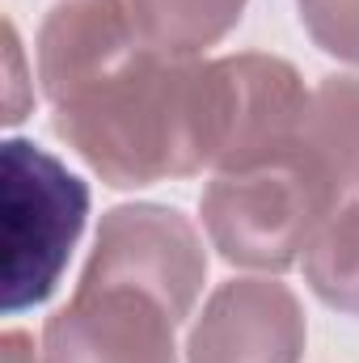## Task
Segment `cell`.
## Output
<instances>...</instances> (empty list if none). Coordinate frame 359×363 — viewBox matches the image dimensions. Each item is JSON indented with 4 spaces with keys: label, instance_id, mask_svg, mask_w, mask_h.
I'll use <instances>...</instances> for the list:
<instances>
[{
    "label": "cell",
    "instance_id": "obj_1",
    "mask_svg": "<svg viewBox=\"0 0 359 363\" xmlns=\"http://www.w3.org/2000/svg\"><path fill=\"white\" fill-rule=\"evenodd\" d=\"M55 135L114 190H140L207 169L203 60L127 51L51 101Z\"/></svg>",
    "mask_w": 359,
    "mask_h": 363
},
{
    "label": "cell",
    "instance_id": "obj_2",
    "mask_svg": "<svg viewBox=\"0 0 359 363\" xmlns=\"http://www.w3.org/2000/svg\"><path fill=\"white\" fill-rule=\"evenodd\" d=\"M343 203L338 186L300 148L267 165L216 174L199 199V216L224 262L283 274L304 258L321 224Z\"/></svg>",
    "mask_w": 359,
    "mask_h": 363
},
{
    "label": "cell",
    "instance_id": "obj_3",
    "mask_svg": "<svg viewBox=\"0 0 359 363\" xmlns=\"http://www.w3.org/2000/svg\"><path fill=\"white\" fill-rule=\"evenodd\" d=\"M89 186L30 140L0 144V228H4V313L17 317L55 296L85 233Z\"/></svg>",
    "mask_w": 359,
    "mask_h": 363
},
{
    "label": "cell",
    "instance_id": "obj_4",
    "mask_svg": "<svg viewBox=\"0 0 359 363\" xmlns=\"http://www.w3.org/2000/svg\"><path fill=\"white\" fill-rule=\"evenodd\" d=\"M207 169H250L304 148L313 93L300 72L263 51L203 60Z\"/></svg>",
    "mask_w": 359,
    "mask_h": 363
},
{
    "label": "cell",
    "instance_id": "obj_5",
    "mask_svg": "<svg viewBox=\"0 0 359 363\" xmlns=\"http://www.w3.org/2000/svg\"><path fill=\"white\" fill-rule=\"evenodd\" d=\"M81 279L144 287L178 321H186L207 283L203 237L178 207L123 203L101 216L97 245H93Z\"/></svg>",
    "mask_w": 359,
    "mask_h": 363
},
{
    "label": "cell",
    "instance_id": "obj_6",
    "mask_svg": "<svg viewBox=\"0 0 359 363\" xmlns=\"http://www.w3.org/2000/svg\"><path fill=\"white\" fill-rule=\"evenodd\" d=\"M178 325L144 287L81 279L43 330V363H178Z\"/></svg>",
    "mask_w": 359,
    "mask_h": 363
},
{
    "label": "cell",
    "instance_id": "obj_7",
    "mask_svg": "<svg viewBox=\"0 0 359 363\" xmlns=\"http://www.w3.org/2000/svg\"><path fill=\"white\" fill-rule=\"evenodd\" d=\"M304 308L279 279L220 283L190 325L186 363H300Z\"/></svg>",
    "mask_w": 359,
    "mask_h": 363
},
{
    "label": "cell",
    "instance_id": "obj_8",
    "mask_svg": "<svg viewBox=\"0 0 359 363\" xmlns=\"http://www.w3.org/2000/svg\"><path fill=\"white\" fill-rule=\"evenodd\" d=\"M131 26L161 60H199L228 38L245 13V0H127Z\"/></svg>",
    "mask_w": 359,
    "mask_h": 363
},
{
    "label": "cell",
    "instance_id": "obj_9",
    "mask_svg": "<svg viewBox=\"0 0 359 363\" xmlns=\"http://www.w3.org/2000/svg\"><path fill=\"white\" fill-rule=\"evenodd\" d=\"M304 152L326 169L343 199L359 190V77H326L317 85Z\"/></svg>",
    "mask_w": 359,
    "mask_h": 363
},
{
    "label": "cell",
    "instance_id": "obj_10",
    "mask_svg": "<svg viewBox=\"0 0 359 363\" xmlns=\"http://www.w3.org/2000/svg\"><path fill=\"white\" fill-rule=\"evenodd\" d=\"M304 279L326 308L359 317V194L321 224L304 250Z\"/></svg>",
    "mask_w": 359,
    "mask_h": 363
},
{
    "label": "cell",
    "instance_id": "obj_11",
    "mask_svg": "<svg viewBox=\"0 0 359 363\" xmlns=\"http://www.w3.org/2000/svg\"><path fill=\"white\" fill-rule=\"evenodd\" d=\"M300 26L326 55L359 68V0H300Z\"/></svg>",
    "mask_w": 359,
    "mask_h": 363
},
{
    "label": "cell",
    "instance_id": "obj_12",
    "mask_svg": "<svg viewBox=\"0 0 359 363\" xmlns=\"http://www.w3.org/2000/svg\"><path fill=\"white\" fill-rule=\"evenodd\" d=\"M0 363H43V355L34 351V338L21 330H9L0 338Z\"/></svg>",
    "mask_w": 359,
    "mask_h": 363
},
{
    "label": "cell",
    "instance_id": "obj_13",
    "mask_svg": "<svg viewBox=\"0 0 359 363\" xmlns=\"http://www.w3.org/2000/svg\"><path fill=\"white\" fill-rule=\"evenodd\" d=\"M355 194H359V190H355Z\"/></svg>",
    "mask_w": 359,
    "mask_h": 363
}]
</instances>
